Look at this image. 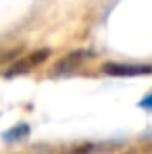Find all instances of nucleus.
Wrapping results in <instances>:
<instances>
[{"instance_id": "5", "label": "nucleus", "mask_w": 152, "mask_h": 154, "mask_svg": "<svg viewBox=\"0 0 152 154\" xmlns=\"http://www.w3.org/2000/svg\"><path fill=\"white\" fill-rule=\"evenodd\" d=\"M27 135H29V125H27V123H17L15 127L6 129V131L2 133V140H4L6 144H15V142H19V140H25Z\"/></svg>"}, {"instance_id": "4", "label": "nucleus", "mask_w": 152, "mask_h": 154, "mask_svg": "<svg viewBox=\"0 0 152 154\" xmlns=\"http://www.w3.org/2000/svg\"><path fill=\"white\" fill-rule=\"evenodd\" d=\"M115 144L113 142H98V144H94V142H90V144H79L75 148H71L67 154H102L106 152V150H110Z\"/></svg>"}, {"instance_id": "1", "label": "nucleus", "mask_w": 152, "mask_h": 154, "mask_svg": "<svg viewBox=\"0 0 152 154\" xmlns=\"http://www.w3.org/2000/svg\"><path fill=\"white\" fill-rule=\"evenodd\" d=\"M50 56V48H42V50H33L31 54H27L23 58H19L17 63H13L6 71H4V77H15L21 75V73H29L31 69H38L40 65H44Z\"/></svg>"}, {"instance_id": "3", "label": "nucleus", "mask_w": 152, "mask_h": 154, "mask_svg": "<svg viewBox=\"0 0 152 154\" xmlns=\"http://www.w3.org/2000/svg\"><path fill=\"white\" fill-rule=\"evenodd\" d=\"M102 71L113 77H138L150 75L152 65H129V63H104Z\"/></svg>"}, {"instance_id": "6", "label": "nucleus", "mask_w": 152, "mask_h": 154, "mask_svg": "<svg viewBox=\"0 0 152 154\" xmlns=\"http://www.w3.org/2000/svg\"><path fill=\"white\" fill-rule=\"evenodd\" d=\"M140 106H142L144 110H152V92L148 94V96H144V98H142V102H140Z\"/></svg>"}, {"instance_id": "7", "label": "nucleus", "mask_w": 152, "mask_h": 154, "mask_svg": "<svg viewBox=\"0 0 152 154\" xmlns=\"http://www.w3.org/2000/svg\"><path fill=\"white\" fill-rule=\"evenodd\" d=\"M123 154H138V150H127V152H123Z\"/></svg>"}, {"instance_id": "2", "label": "nucleus", "mask_w": 152, "mask_h": 154, "mask_svg": "<svg viewBox=\"0 0 152 154\" xmlns=\"http://www.w3.org/2000/svg\"><path fill=\"white\" fill-rule=\"evenodd\" d=\"M90 56H92V52H88V50H75V52H69V54L60 56V58L52 65L50 77H63V75L73 73V71H77Z\"/></svg>"}]
</instances>
